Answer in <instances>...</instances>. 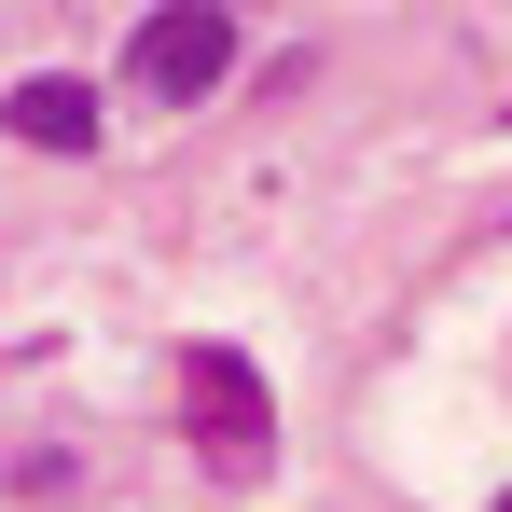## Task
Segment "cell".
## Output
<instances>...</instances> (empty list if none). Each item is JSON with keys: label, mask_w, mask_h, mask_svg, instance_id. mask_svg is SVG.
I'll return each mask as SVG.
<instances>
[{"label": "cell", "mask_w": 512, "mask_h": 512, "mask_svg": "<svg viewBox=\"0 0 512 512\" xmlns=\"http://www.w3.org/2000/svg\"><path fill=\"white\" fill-rule=\"evenodd\" d=\"M0 125H14L28 153H97V84H70V70H28V84L0 97Z\"/></svg>", "instance_id": "3"}, {"label": "cell", "mask_w": 512, "mask_h": 512, "mask_svg": "<svg viewBox=\"0 0 512 512\" xmlns=\"http://www.w3.org/2000/svg\"><path fill=\"white\" fill-rule=\"evenodd\" d=\"M222 70H236V14H222V0H153V14L125 28V84L167 97V111H194Z\"/></svg>", "instance_id": "2"}, {"label": "cell", "mask_w": 512, "mask_h": 512, "mask_svg": "<svg viewBox=\"0 0 512 512\" xmlns=\"http://www.w3.org/2000/svg\"><path fill=\"white\" fill-rule=\"evenodd\" d=\"M499 512H512V499H499Z\"/></svg>", "instance_id": "4"}, {"label": "cell", "mask_w": 512, "mask_h": 512, "mask_svg": "<svg viewBox=\"0 0 512 512\" xmlns=\"http://www.w3.org/2000/svg\"><path fill=\"white\" fill-rule=\"evenodd\" d=\"M180 416H194V457L222 485H263L277 471V402H263L250 346H180Z\"/></svg>", "instance_id": "1"}]
</instances>
